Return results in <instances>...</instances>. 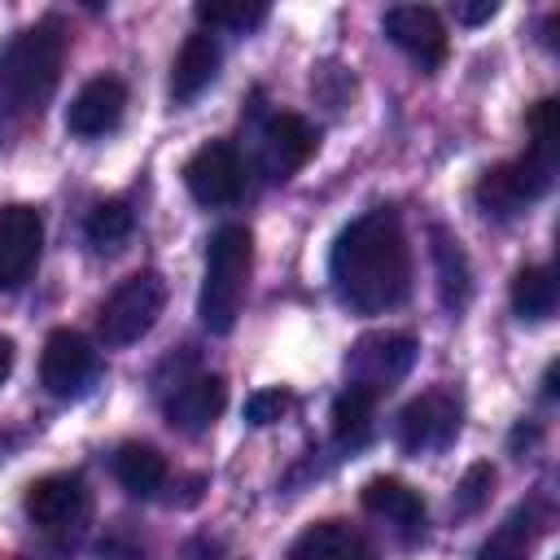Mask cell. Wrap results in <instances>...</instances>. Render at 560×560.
<instances>
[{"instance_id":"9a60e30c","label":"cell","mask_w":560,"mask_h":560,"mask_svg":"<svg viewBox=\"0 0 560 560\" xmlns=\"http://www.w3.org/2000/svg\"><path fill=\"white\" fill-rule=\"evenodd\" d=\"M385 35L389 44H398L407 57H416L420 66H442L446 57V31H442V18L424 4H394L385 9Z\"/></svg>"},{"instance_id":"6da1fadb","label":"cell","mask_w":560,"mask_h":560,"mask_svg":"<svg viewBox=\"0 0 560 560\" xmlns=\"http://www.w3.org/2000/svg\"><path fill=\"white\" fill-rule=\"evenodd\" d=\"M328 280H332L337 298L359 315L389 311L407 298V289H411V249H407L402 223L389 206H376V210L359 214L332 241Z\"/></svg>"},{"instance_id":"83f0119b","label":"cell","mask_w":560,"mask_h":560,"mask_svg":"<svg viewBox=\"0 0 560 560\" xmlns=\"http://www.w3.org/2000/svg\"><path fill=\"white\" fill-rule=\"evenodd\" d=\"M494 13H499V4H494V0H477V4H455V22H464V26L490 22Z\"/></svg>"},{"instance_id":"484cf974","label":"cell","mask_w":560,"mask_h":560,"mask_svg":"<svg viewBox=\"0 0 560 560\" xmlns=\"http://www.w3.org/2000/svg\"><path fill=\"white\" fill-rule=\"evenodd\" d=\"M490 490H494V468L490 464H472L455 486V512L459 516H477L490 503Z\"/></svg>"},{"instance_id":"277c9868","label":"cell","mask_w":560,"mask_h":560,"mask_svg":"<svg viewBox=\"0 0 560 560\" xmlns=\"http://www.w3.org/2000/svg\"><path fill=\"white\" fill-rule=\"evenodd\" d=\"M551 179H556V153L529 144L525 158H512V162L490 166V171L477 179L472 197H477V206H481L486 214L512 219V214H521L525 206H534V201L551 188Z\"/></svg>"},{"instance_id":"5b68a950","label":"cell","mask_w":560,"mask_h":560,"mask_svg":"<svg viewBox=\"0 0 560 560\" xmlns=\"http://www.w3.org/2000/svg\"><path fill=\"white\" fill-rule=\"evenodd\" d=\"M162 302H166V284H162L158 271H136V276L118 280L114 293L96 311L101 341L105 346H131V341H140L158 324Z\"/></svg>"},{"instance_id":"d6986e66","label":"cell","mask_w":560,"mask_h":560,"mask_svg":"<svg viewBox=\"0 0 560 560\" xmlns=\"http://www.w3.org/2000/svg\"><path fill=\"white\" fill-rule=\"evenodd\" d=\"M214 74H219V44H214V35L197 31V35L184 39V48L171 66V96L192 101L214 83Z\"/></svg>"},{"instance_id":"8992f818","label":"cell","mask_w":560,"mask_h":560,"mask_svg":"<svg viewBox=\"0 0 560 560\" xmlns=\"http://www.w3.org/2000/svg\"><path fill=\"white\" fill-rule=\"evenodd\" d=\"M26 516L39 525V534L70 547L83 538V529L92 521V494H88L83 477L52 472V477H39L26 486Z\"/></svg>"},{"instance_id":"7c38bea8","label":"cell","mask_w":560,"mask_h":560,"mask_svg":"<svg viewBox=\"0 0 560 560\" xmlns=\"http://www.w3.org/2000/svg\"><path fill=\"white\" fill-rule=\"evenodd\" d=\"M44 249V219L35 206H0V289H18Z\"/></svg>"},{"instance_id":"9c48e42d","label":"cell","mask_w":560,"mask_h":560,"mask_svg":"<svg viewBox=\"0 0 560 560\" xmlns=\"http://www.w3.org/2000/svg\"><path fill=\"white\" fill-rule=\"evenodd\" d=\"M101 363H96V350L83 332L74 328H57L48 332L44 341V354H39V381L52 398H79L92 389Z\"/></svg>"},{"instance_id":"4fadbf2b","label":"cell","mask_w":560,"mask_h":560,"mask_svg":"<svg viewBox=\"0 0 560 560\" xmlns=\"http://www.w3.org/2000/svg\"><path fill=\"white\" fill-rule=\"evenodd\" d=\"M223 402H228V385L219 376H210V372H197V376L175 381V389L166 394L162 411H166L171 429H179V433H206L223 416Z\"/></svg>"},{"instance_id":"8fae6325","label":"cell","mask_w":560,"mask_h":560,"mask_svg":"<svg viewBox=\"0 0 560 560\" xmlns=\"http://www.w3.org/2000/svg\"><path fill=\"white\" fill-rule=\"evenodd\" d=\"M315 127L302 118V114H267L262 122V136H258V166L267 171V179H289L293 171H302L315 153Z\"/></svg>"},{"instance_id":"cb8c5ba5","label":"cell","mask_w":560,"mask_h":560,"mask_svg":"<svg viewBox=\"0 0 560 560\" xmlns=\"http://www.w3.org/2000/svg\"><path fill=\"white\" fill-rule=\"evenodd\" d=\"M512 311L521 319H551L556 315V276L551 267H521L512 280Z\"/></svg>"},{"instance_id":"7a4b0ae2","label":"cell","mask_w":560,"mask_h":560,"mask_svg":"<svg viewBox=\"0 0 560 560\" xmlns=\"http://www.w3.org/2000/svg\"><path fill=\"white\" fill-rule=\"evenodd\" d=\"M66 61V31L57 18H44L18 31L0 48V127H22L57 92Z\"/></svg>"},{"instance_id":"d4e9b609","label":"cell","mask_w":560,"mask_h":560,"mask_svg":"<svg viewBox=\"0 0 560 560\" xmlns=\"http://www.w3.org/2000/svg\"><path fill=\"white\" fill-rule=\"evenodd\" d=\"M197 18L223 31H254L258 22H267V4H197Z\"/></svg>"},{"instance_id":"44dd1931","label":"cell","mask_w":560,"mask_h":560,"mask_svg":"<svg viewBox=\"0 0 560 560\" xmlns=\"http://www.w3.org/2000/svg\"><path fill=\"white\" fill-rule=\"evenodd\" d=\"M376 433V398L359 394V389H341L332 398V438L341 451H359L368 446Z\"/></svg>"},{"instance_id":"30bf717a","label":"cell","mask_w":560,"mask_h":560,"mask_svg":"<svg viewBox=\"0 0 560 560\" xmlns=\"http://www.w3.org/2000/svg\"><path fill=\"white\" fill-rule=\"evenodd\" d=\"M184 188L192 192L197 206H232L245 192V162L236 144L210 140L184 162Z\"/></svg>"},{"instance_id":"7402d4cb","label":"cell","mask_w":560,"mask_h":560,"mask_svg":"<svg viewBox=\"0 0 560 560\" xmlns=\"http://www.w3.org/2000/svg\"><path fill=\"white\" fill-rule=\"evenodd\" d=\"M534 538H538V508H525L521 503L516 512H508L494 525V534L481 542L477 560H529Z\"/></svg>"},{"instance_id":"e0dca14e","label":"cell","mask_w":560,"mask_h":560,"mask_svg":"<svg viewBox=\"0 0 560 560\" xmlns=\"http://www.w3.org/2000/svg\"><path fill=\"white\" fill-rule=\"evenodd\" d=\"M289 560H376V551L346 521H319L289 547Z\"/></svg>"},{"instance_id":"603a6c76","label":"cell","mask_w":560,"mask_h":560,"mask_svg":"<svg viewBox=\"0 0 560 560\" xmlns=\"http://www.w3.org/2000/svg\"><path fill=\"white\" fill-rule=\"evenodd\" d=\"M131 228H136V214H131L127 201H101V206H92V214L83 223V236L96 254H118L131 241Z\"/></svg>"},{"instance_id":"ba28073f","label":"cell","mask_w":560,"mask_h":560,"mask_svg":"<svg viewBox=\"0 0 560 560\" xmlns=\"http://www.w3.org/2000/svg\"><path fill=\"white\" fill-rule=\"evenodd\" d=\"M459 420H464V402H459V394L446 389V385H438V389L416 394V398L398 411V420H394V438H398V446L411 451V455L442 451V446L455 442Z\"/></svg>"},{"instance_id":"ffe728a7","label":"cell","mask_w":560,"mask_h":560,"mask_svg":"<svg viewBox=\"0 0 560 560\" xmlns=\"http://www.w3.org/2000/svg\"><path fill=\"white\" fill-rule=\"evenodd\" d=\"M114 477H118V486L127 494L149 499V494H158L166 486V459L144 442H122L114 451Z\"/></svg>"},{"instance_id":"4316f807","label":"cell","mask_w":560,"mask_h":560,"mask_svg":"<svg viewBox=\"0 0 560 560\" xmlns=\"http://www.w3.org/2000/svg\"><path fill=\"white\" fill-rule=\"evenodd\" d=\"M289 411V394L284 389H258L245 398V420L249 424H276Z\"/></svg>"},{"instance_id":"ac0fdd59","label":"cell","mask_w":560,"mask_h":560,"mask_svg":"<svg viewBox=\"0 0 560 560\" xmlns=\"http://www.w3.org/2000/svg\"><path fill=\"white\" fill-rule=\"evenodd\" d=\"M429 254H433V267H438L442 306L446 311H464L468 298H472V267H468L464 245L446 228H429Z\"/></svg>"},{"instance_id":"3957f363","label":"cell","mask_w":560,"mask_h":560,"mask_svg":"<svg viewBox=\"0 0 560 560\" xmlns=\"http://www.w3.org/2000/svg\"><path fill=\"white\" fill-rule=\"evenodd\" d=\"M249 267H254V241L241 223H228L210 236L206 249V276H201V293H197V315L210 332H232L241 306H245V289H249Z\"/></svg>"},{"instance_id":"5bb4252c","label":"cell","mask_w":560,"mask_h":560,"mask_svg":"<svg viewBox=\"0 0 560 560\" xmlns=\"http://www.w3.org/2000/svg\"><path fill=\"white\" fill-rule=\"evenodd\" d=\"M122 114H127V88H122V79L101 74V79H88L79 88V96L70 101L66 127L74 136H83V140H96V136H109L122 122Z\"/></svg>"},{"instance_id":"52a82bcc","label":"cell","mask_w":560,"mask_h":560,"mask_svg":"<svg viewBox=\"0 0 560 560\" xmlns=\"http://www.w3.org/2000/svg\"><path fill=\"white\" fill-rule=\"evenodd\" d=\"M416 363V341L407 332H368L346 354V389L368 398L389 394Z\"/></svg>"},{"instance_id":"2e32d148","label":"cell","mask_w":560,"mask_h":560,"mask_svg":"<svg viewBox=\"0 0 560 560\" xmlns=\"http://www.w3.org/2000/svg\"><path fill=\"white\" fill-rule=\"evenodd\" d=\"M359 499H363V512L376 516V521H385L402 542H416L424 534V499L407 481H398V477H372Z\"/></svg>"},{"instance_id":"f1b7e54d","label":"cell","mask_w":560,"mask_h":560,"mask_svg":"<svg viewBox=\"0 0 560 560\" xmlns=\"http://www.w3.org/2000/svg\"><path fill=\"white\" fill-rule=\"evenodd\" d=\"M9 368H13V341H9V337H0V385H4Z\"/></svg>"}]
</instances>
